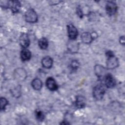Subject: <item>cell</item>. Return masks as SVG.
Instances as JSON below:
<instances>
[{
    "mask_svg": "<svg viewBox=\"0 0 125 125\" xmlns=\"http://www.w3.org/2000/svg\"><path fill=\"white\" fill-rule=\"evenodd\" d=\"M105 92L104 86L102 84H99L95 86L93 90V95L95 99L97 100H101Z\"/></svg>",
    "mask_w": 125,
    "mask_h": 125,
    "instance_id": "1",
    "label": "cell"
},
{
    "mask_svg": "<svg viewBox=\"0 0 125 125\" xmlns=\"http://www.w3.org/2000/svg\"><path fill=\"white\" fill-rule=\"evenodd\" d=\"M25 19L26 21L30 23H34L38 20V16L35 11L32 9L28 10L25 14Z\"/></svg>",
    "mask_w": 125,
    "mask_h": 125,
    "instance_id": "2",
    "label": "cell"
},
{
    "mask_svg": "<svg viewBox=\"0 0 125 125\" xmlns=\"http://www.w3.org/2000/svg\"><path fill=\"white\" fill-rule=\"evenodd\" d=\"M105 10L109 16L114 15L117 10V6L113 1H108L105 5Z\"/></svg>",
    "mask_w": 125,
    "mask_h": 125,
    "instance_id": "3",
    "label": "cell"
},
{
    "mask_svg": "<svg viewBox=\"0 0 125 125\" xmlns=\"http://www.w3.org/2000/svg\"><path fill=\"white\" fill-rule=\"evenodd\" d=\"M104 81L105 86L108 88L114 87L116 84V81L111 74H106L104 78Z\"/></svg>",
    "mask_w": 125,
    "mask_h": 125,
    "instance_id": "4",
    "label": "cell"
},
{
    "mask_svg": "<svg viewBox=\"0 0 125 125\" xmlns=\"http://www.w3.org/2000/svg\"><path fill=\"white\" fill-rule=\"evenodd\" d=\"M7 7H9L13 13L18 12L21 7V3L17 0L8 1L7 3Z\"/></svg>",
    "mask_w": 125,
    "mask_h": 125,
    "instance_id": "5",
    "label": "cell"
},
{
    "mask_svg": "<svg viewBox=\"0 0 125 125\" xmlns=\"http://www.w3.org/2000/svg\"><path fill=\"white\" fill-rule=\"evenodd\" d=\"M118 65V59L112 56L107 57V60L106 62V66L108 69H113L117 67Z\"/></svg>",
    "mask_w": 125,
    "mask_h": 125,
    "instance_id": "6",
    "label": "cell"
},
{
    "mask_svg": "<svg viewBox=\"0 0 125 125\" xmlns=\"http://www.w3.org/2000/svg\"><path fill=\"white\" fill-rule=\"evenodd\" d=\"M67 31L68 36L71 40H75L78 36V31L76 27L72 24H70L67 25Z\"/></svg>",
    "mask_w": 125,
    "mask_h": 125,
    "instance_id": "7",
    "label": "cell"
},
{
    "mask_svg": "<svg viewBox=\"0 0 125 125\" xmlns=\"http://www.w3.org/2000/svg\"><path fill=\"white\" fill-rule=\"evenodd\" d=\"M46 85L47 87L51 91H54L58 89V85L55 80L52 77L47 78L46 81Z\"/></svg>",
    "mask_w": 125,
    "mask_h": 125,
    "instance_id": "8",
    "label": "cell"
},
{
    "mask_svg": "<svg viewBox=\"0 0 125 125\" xmlns=\"http://www.w3.org/2000/svg\"><path fill=\"white\" fill-rule=\"evenodd\" d=\"M20 43L21 45L25 48L30 44V41L28 35L26 34H22L20 37Z\"/></svg>",
    "mask_w": 125,
    "mask_h": 125,
    "instance_id": "9",
    "label": "cell"
},
{
    "mask_svg": "<svg viewBox=\"0 0 125 125\" xmlns=\"http://www.w3.org/2000/svg\"><path fill=\"white\" fill-rule=\"evenodd\" d=\"M81 39L83 42L85 43H90L94 39L92 35L90 33L84 32L82 34Z\"/></svg>",
    "mask_w": 125,
    "mask_h": 125,
    "instance_id": "10",
    "label": "cell"
},
{
    "mask_svg": "<svg viewBox=\"0 0 125 125\" xmlns=\"http://www.w3.org/2000/svg\"><path fill=\"white\" fill-rule=\"evenodd\" d=\"M76 106L78 108H83L85 104V99L82 96H78L76 97L75 101Z\"/></svg>",
    "mask_w": 125,
    "mask_h": 125,
    "instance_id": "11",
    "label": "cell"
},
{
    "mask_svg": "<svg viewBox=\"0 0 125 125\" xmlns=\"http://www.w3.org/2000/svg\"><path fill=\"white\" fill-rule=\"evenodd\" d=\"M42 63L44 67L46 68H49L52 65L53 60L51 57L47 56L42 59Z\"/></svg>",
    "mask_w": 125,
    "mask_h": 125,
    "instance_id": "12",
    "label": "cell"
},
{
    "mask_svg": "<svg viewBox=\"0 0 125 125\" xmlns=\"http://www.w3.org/2000/svg\"><path fill=\"white\" fill-rule=\"evenodd\" d=\"M31 56L30 51L27 49H23L21 52V58L23 61L29 60Z\"/></svg>",
    "mask_w": 125,
    "mask_h": 125,
    "instance_id": "13",
    "label": "cell"
},
{
    "mask_svg": "<svg viewBox=\"0 0 125 125\" xmlns=\"http://www.w3.org/2000/svg\"><path fill=\"white\" fill-rule=\"evenodd\" d=\"M31 85L33 88L36 90H40L42 86V83L41 80L39 79H34L31 83Z\"/></svg>",
    "mask_w": 125,
    "mask_h": 125,
    "instance_id": "14",
    "label": "cell"
},
{
    "mask_svg": "<svg viewBox=\"0 0 125 125\" xmlns=\"http://www.w3.org/2000/svg\"><path fill=\"white\" fill-rule=\"evenodd\" d=\"M39 46L41 49H45L48 46V41L45 38H42L39 41Z\"/></svg>",
    "mask_w": 125,
    "mask_h": 125,
    "instance_id": "15",
    "label": "cell"
},
{
    "mask_svg": "<svg viewBox=\"0 0 125 125\" xmlns=\"http://www.w3.org/2000/svg\"><path fill=\"white\" fill-rule=\"evenodd\" d=\"M35 116L39 121H42L44 118V115L42 112L40 110H37L35 112Z\"/></svg>",
    "mask_w": 125,
    "mask_h": 125,
    "instance_id": "16",
    "label": "cell"
},
{
    "mask_svg": "<svg viewBox=\"0 0 125 125\" xmlns=\"http://www.w3.org/2000/svg\"><path fill=\"white\" fill-rule=\"evenodd\" d=\"M79 62L76 60L73 61L70 64V67L73 70H77L79 67Z\"/></svg>",
    "mask_w": 125,
    "mask_h": 125,
    "instance_id": "17",
    "label": "cell"
},
{
    "mask_svg": "<svg viewBox=\"0 0 125 125\" xmlns=\"http://www.w3.org/2000/svg\"><path fill=\"white\" fill-rule=\"evenodd\" d=\"M0 109L1 110H2V109H4L5 106L7 104L8 102L5 98H3V97H1L0 98Z\"/></svg>",
    "mask_w": 125,
    "mask_h": 125,
    "instance_id": "18",
    "label": "cell"
},
{
    "mask_svg": "<svg viewBox=\"0 0 125 125\" xmlns=\"http://www.w3.org/2000/svg\"><path fill=\"white\" fill-rule=\"evenodd\" d=\"M77 14L79 15V16H80L81 18H82L83 17V13L82 12V10L80 8V7H79L77 8Z\"/></svg>",
    "mask_w": 125,
    "mask_h": 125,
    "instance_id": "19",
    "label": "cell"
},
{
    "mask_svg": "<svg viewBox=\"0 0 125 125\" xmlns=\"http://www.w3.org/2000/svg\"><path fill=\"white\" fill-rule=\"evenodd\" d=\"M105 54H106V56H107V57L114 56V53L111 51H110V50L106 51L105 53Z\"/></svg>",
    "mask_w": 125,
    "mask_h": 125,
    "instance_id": "20",
    "label": "cell"
},
{
    "mask_svg": "<svg viewBox=\"0 0 125 125\" xmlns=\"http://www.w3.org/2000/svg\"><path fill=\"white\" fill-rule=\"evenodd\" d=\"M120 42L122 44H125V38L124 36H122L120 39Z\"/></svg>",
    "mask_w": 125,
    "mask_h": 125,
    "instance_id": "21",
    "label": "cell"
}]
</instances>
